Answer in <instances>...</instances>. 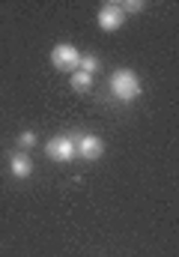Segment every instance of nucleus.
<instances>
[{
	"mask_svg": "<svg viewBox=\"0 0 179 257\" xmlns=\"http://www.w3.org/2000/svg\"><path fill=\"white\" fill-rule=\"evenodd\" d=\"M75 150H78V156H81L84 162H96V159H102V153H105V141H102L99 135H81V138L75 141Z\"/></svg>",
	"mask_w": 179,
	"mask_h": 257,
	"instance_id": "obj_4",
	"label": "nucleus"
},
{
	"mask_svg": "<svg viewBox=\"0 0 179 257\" xmlns=\"http://www.w3.org/2000/svg\"><path fill=\"white\" fill-rule=\"evenodd\" d=\"M122 24H125V12H122L119 3H105V6L99 9V27H102L105 33H114Z\"/></svg>",
	"mask_w": 179,
	"mask_h": 257,
	"instance_id": "obj_5",
	"label": "nucleus"
},
{
	"mask_svg": "<svg viewBox=\"0 0 179 257\" xmlns=\"http://www.w3.org/2000/svg\"><path fill=\"white\" fill-rule=\"evenodd\" d=\"M99 66H102V63H99V57H96V54H81V63H78V69H81V72L93 75Z\"/></svg>",
	"mask_w": 179,
	"mask_h": 257,
	"instance_id": "obj_8",
	"label": "nucleus"
},
{
	"mask_svg": "<svg viewBox=\"0 0 179 257\" xmlns=\"http://www.w3.org/2000/svg\"><path fill=\"white\" fill-rule=\"evenodd\" d=\"M9 168H12V174H15L18 180H24V177L33 174V162H30L27 153H15V156L9 159Z\"/></svg>",
	"mask_w": 179,
	"mask_h": 257,
	"instance_id": "obj_6",
	"label": "nucleus"
},
{
	"mask_svg": "<svg viewBox=\"0 0 179 257\" xmlns=\"http://www.w3.org/2000/svg\"><path fill=\"white\" fill-rule=\"evenodd\" d=\"M45 153H48L54 162H72V159L78 156L75 138H72V135H57V138H51L48 147H45Z\"/></svg>",
	"mask_w": 179,
	"mask_h": 257,
	"instance_id": "obj_3",
	"label": "nucleus"
},
{
	"mask_svg": "<svg viewBox=\"0 0 179 257\" xmlns=\"http://www.w3.org/2000/svg\"><path fill=\"white\" fill-rule=\"evenodd\" d=\"M111 93H114V99H119V102H134L143 93L140 90V78L131 69H117L111 75Z\"/></svg>",
	"mask_w": 179,
	"mask_h": 257,
	"instance_id": "obj_1",
	"label": "nucleus"
},
{
	"mask_svg": "<svg viewBox=\"0 0 179 257\" xmlns=\"http://www.w3.org/2000/svg\"><path fill=\"white\" fill-rule=\"evenodd\" d=\"M78 63H81V54H78V48L69 45V42H63V45H57V48L51 51V66H54L57 72H78Z\"/></svg>",
	"mask_w": 179,
	"mask_h": 257,
	"instance_id": "obj_2",
	"label": "nucleus"
},
{
	"mask_svg": "<svg viewBox=\"0 0 179 257\" xmlns=\"http://www.w3.org/2000/svg\"><path fill=\"white\" fill-rule=\"evenodd\" d=\"M119 6H122V12H125V15H128V12H143V9H146V3H143V0H125V3H119Z\"/></svg>",
	"mask_w": 179,
	"mask_h": 257,
	"instance_id": "obj_9",
	"label": "nucleus"
},
{
	"mask_svg": "<svg viewBox=\"0 0 179 257\" xmlns=\"http://www.w3.org/2000/svg\"><path fill=\"white\" fill-rule=\"evenodd\" d=\"M18 144H21V150H30V147H36V135L33 132H21L18 135Z\"/></svg>",
	"mask_w": 179,
	"mask_h": 257,
	"instance_id": "obj_10",
	"label": "nucleus"
},
{
	"mask_svg": "<svg viewBox=\"0 0 179 257\" xmlns=\"http://www.w3.org/2000/svg\"><path fill=\"white\" fill-rule=\"evenodd\" d=\"M93 87V75H87V72H72V90H78V93H87Z\"/></svg>",
	"mask_w": 179,
	"mask_h": 257,
	"instance_id": "obj_7",
	"label": "nucleus"
}]
</instances>
